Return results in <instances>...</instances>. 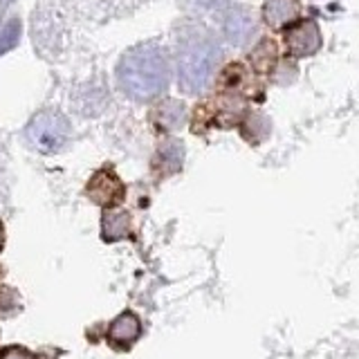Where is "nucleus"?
Returning <instances> with one entry per match:
<instances>
[{
	"mask_svg": "<svg viewBox=\"0 0 359 359\" xmlns=\"http://www.w3.org/2000/svg\"><path fill=\"white\" fill-rule=\"evenodd\" d=\"M182 162H184L182 144L175 140H168L157 149V153L153 157V171L157 177H168L182 168Z\"/></svg>",
	"mask_w": 359,
	"mask_h": 359,
	"instance_id": "1a4fd4ad",
	"label": "nucleus"
},
{
	"mask_svg": "<svg viewBox=\"0 0 359 359\" xmlns=\"http://www.w3.org/2000/svg\"><path fill=\"white\" fill-rule=\"evenodd\" d=\"M142 337V319L133 310H123L119 317H115L108 325L106 339L117 351H128V348Z\"/></svg>",
	"mask_w": 359,
	"mask_h": 359,
	"instance_id": "423d86ee",
	"label": "nucleus"
},
{
	"mask_svg": "<svg viewBox=\"0 0 359 359\" xmlns=\"http://www.w3.org/2000/svg\"><path fill=\"white\" fill-rule=\"evenodd\" d=\"M20 39V20L11 18L0 27V54H5L9 50H14Z\"/></svg>",
	"mask_w": 359,
	"mask_h": 359,
	"instance_id": "f8f14e48",
	"label": "nucleus"
},
{
	"mask_svg": "<svg viewBox=\"0 0 359 359\" xmlns=\"http://www.w3.org/2000/svg\"><path fill=\"white\" fill-rule=\"evenodd\" d=\"M133 233V218L130 213L119 209H106L101 218V236L104 241H123Z\"/></svg>",
	"mask_w": 359,
	"mask_h": 359,
	"instance_id": "9b49d317",
	"label": "nucleus"
},
{
	"mask_svg": "<svg viewBox=\"0 0 359 359\" xmlns=\"http://www.w3.org/2000/svg\"><path fill=\"white\" fill-rule=\"evenodd\" d=\"M187 117V106L177 99H166L162 104H157L151 112V123L160 133H171L177 130L184 123Z\"/></svg>",
	"mask_w": 359,
	"mask_h": 359,
	"instance_id": "6e6552de",
	"label": "nucleus"
},
{
	"mask_svg": "<svg viewBox=\"0 0 359 359\" xmlns=\"http://www.w3.org/2000/svg\"><path fill=\"white\" fill-rule=\"evenodd\" d=\"M220 63V45L207 32H194L182 39L177 54V79L180 88L189 95L202 93Z\"/></svg>",
	"mask_w": 359,
	"mask_h": 359,
	"instance_id": "f03ea898",
	"label": "nucleus"
},
{
	"mask_svg": "<svg viewBox=\"0 0 359 359\" xmlns=\"http://www.w3.org/2000/svg\"><path fill=\"white\" fill-rule=\"evenodd\" d=\"M285 50L294 59H303V56L317 54L321 48V29L314 20L310 18H299L297 22L285 29Z\"/></svg>",
	"mask_w": 359,
	"mask_h": 359,
	"instance_id": "39448f33",
	"label": "nucleus"
},
{
	"mask_svg": "<svg viewBox=\"0 0 359 359\" xmlns=\"http://www.w3.org/2000/svg\"><path fill=\"white\" fill-rule=\"evenodd\" d=\"M86 196L99 207L115 209L126 200V184L121 182L119 175L110 166H104L88 180Z\"/></svg>",
	"mask_w": 359,
	"mask_h": 359,
	"instance_id": "7ed1b4c3",
	"label": "nucleus"
},
{
	"mask_svg": "<svg viewBox=\"0 0 359 359\" xmlns=\"http://www.w3.org/2000/svg\"><path fill=\"white\" fill-rule=\"evenodd\" d=\"M224 36L233 45H245L254 39V18L245 9H231L224 16Z\"/></svg>",
	"mask_w": 359,
	"mask_h": 359,
	"instance_id": "9d476101",
	"label": "nucleus"
},
{
	"mask_svg": "<svg viewBox=\"0 0 359 359\" xmlns=\"http://www.w3.org/2000/svg\"><path fill=\"white\" fill-rule=\"evenodd\" d=\"M0 359H36V355L22 346H7L0 351Z\"/></svg>",
	"mask_w": 359,
	"mask_h": 359,
	"instance_id": "4468645a",
	"label": "nucleus"
},
{
	"mask_svg": "<svg viewBox=\"0 0 359 359\" xmlns=\"http://www.w3.org/2000/svg\"><path fill=\"white\" fill-rule=\"evenodd\" d=\"M258 56L254 54V67L258 72H269L276 63V45H272L269 41H263L256 48Z\"/></svg>",
	"mask_w": 359,
	"mask_h": 359,
	"instance_id": "ddd939ff",
	"label": "nucleus"
},
{
	"mask_svg": "<svg viewBox=\"0 0 359 359\" xmlns=\"http://www.w3.org/2000/svg\"><path fill=\"white\" fill-rule=\"evenodd\" d=\"M0 308H3V310H14L16 308L14 290H0Z\"/></svg>",
	"mask_w": 359,
	"mask_h": 359,
	"instance_id": "2eb2a0df",
	"label": "nucleus"
},
{
	"mask_svg": "<svg viewBox=\"0 0 359 359\" xmlns=\"http://www.w3.org/2000/svg\"><path fill=\"white\" fill-rule=\"evenodd\" d=\"M0 250H3V224H0Z\"/></svg>",
	"mask_w": 359,
	"mask_h": 359,
	"instance_id": "dca6fc26",
	"label": "nucleus"
},
{
	"mask_svg": "<svg viewBox=\"0 0 359 359\" xmlns=\"http://www.w3.org/2000/svg\"><path fill=\"white\" fill-rule=\"evenodd\" d=\"M168 59L157 45H140L121 59L117 79L121 90L137 101L160 97L168 86Z\"/></svg>",
	"mask_w": 359,
	"mask_h": 359,
	"instance_id": "f257e3e1",
	"label": "nucleus"
},
{
	"mask_svg": "<svg viewBox=\"0 0 359 359\" xmlns=\"http://www.w3.org/2000/svg\"><path fill=\"white\" fill-rule=\"evenodd\" d=\"M301 5L299 0H265L261 16L269 27L287 29L292 22L299 20Z\"/></svg>",
	"mask_w": 359,
	"mask_h": 359,
	"instance_id": "0eeeda50",
	"label": "nucleus"
},
{
	"mask_svg": "<svg viewBox=\"0 0 359 359\" xmlns=\"http://www.w3.org/2000/svg\"><path fill=\"white\" fill-rule=\"evenodd\" d=\"M67 135H70V126H67V121L59 112H43V115H39L29 126L32 142L45 153L59 151L67 142Z\"/></svg>",
	"mask_w": 359,
	"mask_h": 359,
	"instance_id": "20e7f679",
	"label": "nucleus"
}]
</instances>
